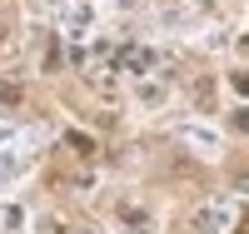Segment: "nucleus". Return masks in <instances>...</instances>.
I'll return each instance as SVG.
<instances>
[{"label": "nucleus", "mask_w": 249, "mask_h": 234, "mask_svg": "<svg viewBox=\"0 0 249 234\" xmlns=\"http://www.w3.org/2000/svg\"><path fill=\"white\" fill-rule=\"evenodd\" d=\"M120 65L130 70V75H144V70L155 65V55H150V50H140V45H124V50H120Z\"/></svg>", "instance_id": "1"}, {"label": "nucleus", "mask_w": 249, "mask_h": 234, "mask_svg": "<svg viewBox=\"0 0 249 234\" xmlns=\"http://www.w3.org/2000/svg\"><path fill=\"white\" fill-rule=\"evenodd\" d=\"M224 224H230L224 209H199V215H195V234H219Z\"/></svg>", "instance_id": "2"}, {"label": "nucleus", "mask_w": 249, "mask_h": 234, "mask_svg": "<svg viewBox=\"0 0 249 234\" xmlns=\"http://www.w3.org/2000/svg\"><path fill=\"white\" fill-rule=\"evenodd\" d=\"M20 95H25V90H20V80H15V75H0V105H20Z\"/></svg>", "instance_id": "3"}, {"label": "nucleus", "mask_w": 249, "mask_h": 234, "mask_svg": "<svg viewBox=\"0 0 249 234\" xmlns=\"http://www.w3.org/2000/svg\"><path fill=\"white\" fill-rule=\"evenodd\" d=\"M65 144H70V150H80V155H95V140H90V135H80V130H70Z\"/></svg>", "instance_id": "4"}, {"label": "nucleus", "mask_w": 249, "mask_h": 234, "mask_svg": "<svg viewBox=\"0 0 249 234\" xmlns=\"http://www.w3.org/2000/svg\"><path fill=\"white\" fill-rule=\"evenodd\" d=\"M230 130H239V135H249V110H234V115H230Z\"/></svg>", "instance_id": "5"}, {"label": "nucleus", "mask_w": 249, "mask_h": 234, "mask_svg": "<svg viewBox=\"0 0 249 234\" xmlns=\"http://www.w3.org/2000/svg\"><path fill=\"white\" fill-rule=\"evenodd\" d=\"M234 90H239V95H249V70H234Z\"/></svg>", "instance_id": "6"}, {"label": "nucleus", "mask_w": 249, "mask_h": 234, "mask_svg": "<svg viewBox=\"0 0 249 234\" xmlns=\"http://www.w3.org/2000/svg\"><path fill=\"white\" fill-rule=\"evenodd\" d=\"M239 234H249V209H244V219H239Z\"/></svg>", "instance_id": "7"}, {"label": "nucleus", "mask_w": 249, "mask_h": 234, "mask_svg": "<svg viewBox=\"0 0 249 234\" xmlns=\"http://www.w3.org/2000/svg\"><path fill=\"white\" fill-rule=\"evenodd\" d=\"M130 234H150V229H140V224H135V229H130Z\"/></svg>", "instance_id": "8"}, {"label": "nucleus", "mask_w": 249, "mask_h": 234, "mask_svg": "<svg viewBox=\"0 0 249 234\" xmlns=\"http://www.w3.org/2000/svg\"><path fill=\"white\" fill-rule=\"evenodd\" d=\"M0 40H5V20H0Z\"/></svg>", "instance_id": "9"}, {"label": "nucleus", "mask_w": 249, "mask_h": 234, "mask_svg": "<svg viewBox=\"0 0 249 234\" xmlns=\"http://www.w3.org/2000/svg\"><path fill=\"white\" fill-rule=\"evenodd\" d=\"M80 234H90V229H80Z\"/></svg>", "instance_id": "10"}]
</instances>
